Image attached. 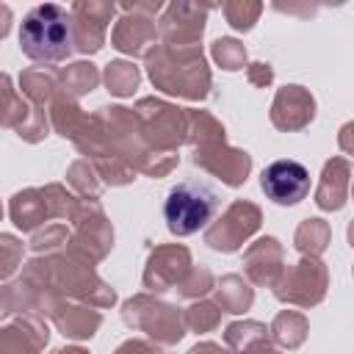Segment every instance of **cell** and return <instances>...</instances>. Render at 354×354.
I'll return each instance as SVG.
<instances>
[{"instance_id":"obj_3","label":"cell","mask_w":354,"mask_h":354,"mask_svg":"<svg viewBox=\"0 0 354 354\" xmlns=\"http://www.w3.org/2000/svg\"><path fill=\"white\" fill-rule=\"evenodd\" d=\"M263 191L277 205H296L310 191V171L299 160H274L263 169Z\"/></svg>"},{"instance_id":"obj_2","label":"cell","mask_w":354,"mask_h":354,"mask_svg":"<svg viewBox=\"0 0 354 354\" xmlns=\"http://www.w3.org/2000/svg\"><path fill=\"white\" fill-rule=\"evenodd\" d=\"M216 213V194L205 183H180L169 191L163 216L174 235H191L202 230Z\"/></svg>"},{"instance_id":"obj_1","label":"cell","mask_w":354,"mask_h":354,"mask_svg":"<svg viewBox=\"0 0 354 354\" xmlns=\"http://www.w3.org/2000/svg\"><path fill=\"white\" fill-rule=\"evenodd\" d=\"M22 53L33 61H61L72 53V17L55 3L36 6L19 28Z\"/></svg>"}]
</instances>
